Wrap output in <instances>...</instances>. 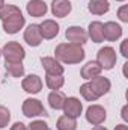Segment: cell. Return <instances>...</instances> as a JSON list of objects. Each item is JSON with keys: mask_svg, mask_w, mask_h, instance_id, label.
Segmentation results:
<instances>
[{"mask_svg": "<svg viewBox=\"0 0 128 130\" xmlns=\"http://www.w3.org/2000/svg\"><path fill=\"white\" fill-rule=\"evenodd\" d=\"M0 20L3 24V30L8 35H15L18 33L26 24V18L23 17L21 11L15 5H3L0 9Z\"/></svg>", "mask_w": 128, "mask_h": 130, "instance_id": "6da1fadb", "label": "cell"}, {"mask_svg": "<svg viewBox=\"0 0 128 130\" xmlns=\"http://www.w3.org/2000/svg\"><path fill=\"white\" fill-rule=\"evenodd\" d=\"M54 56L60 64L74 65V64H80L84 59L86 53H84V50H83V47L80 44L60 42L54 48Z\"/></svg>", "mask_w": 128, "mask_h": 130, "instance_id": "7a4b0ae2", "label": "cell"}, {"mask_svg": "<svg viewBox=\"0 0 128 130\" xmlns=\"http://www.w3.org/2000/svg\"><path fill=\"white\" fill-rule=\"evenodd\" d=\"M2 56L5 58V62H23L26 58L24 47L17 41H9L2 48Z\"/></svg>", "mask_w": 128, "mask_h": 130, "instance_id": "3957f363", "label": "cell"}, {"mask_svg": "<svg viewBox=\"0 0 128 130\" xmlns=\"http://www.w3.org/2000/svg\"><path fill=\"white\" fill-rule=\"evenodd\" d=\"M116 61H118L116 50L110 45L99 48L98 53H96V62L99 64V67L102 70H112L116 65Z\"/></svg>", "mask_w": 128, "mask_h": 130, "instance_id": "277c9868", "label": "cell"}, {"mask_svg": "<svg viewBox=\"0 0 128 130\" xmlns=\"http://www.w3.org/2000/svg\"><path fill=\"white\" fill-rule=\"evenodd\" d=\"M21 110H23V115L27 117V118H33V117H41V115H47V110L44 107V104L41 103V100L38 98H26L23 101V106H21Z\"/></svg>", "mask_w": 128, "mask_h": 130, "instance_id": "5b68a950", "label": "cell"}, {"mask_svg": "<svg viewBox=\"0 0 128 130\" xmlns=\"http://www.w3.org/2000/svg\"><path fill=\"white\" fill-rule=\"evenodd\" d=\"M86 120H88V123L89 124H92V126H99V124H102L104 121H105V118H107V112H105V109L101 106V104H91L88 109H86Z\"/></svg>", "mask_w": 128, "mask_h": 130, "instance_id": "8992f818", "label": "cell"}, {"mask_svg": "<svg viewBox=\"0 0 128 130\" xmlns=\"http://www.w3.org/2000/svg\"><path fill=\"white\" fill-rule=\"evenodd\" d=\"M88 83L91 85L92 91L95 92V95L98 98L105 95V94H109V91L112 89V82L107 77H102V76H96L94 79H91Z\"/></svg>", "mask_w": 128, "mask_h": 130, "instance_id": "52a82bcc", "label": "cell"}, {"mask_svg": "<svg viewBox=\"0 0 128 130\" xmlns=\"http://www.w3.org/2000/svg\"><path fill=\"white\" fill-rule=\"evenodd\" d=\"M63 113L66 117H71V118H78L83 112V103L78 100L77 97H68L63 103V107H62Z\"/></svg>", "mask_w": 128, "mask_h": 130, "instance_id": "ba28073f", "label": "cell"}, {"mask_svg": "<svg viewBox=\"0 0 128 130\" xmlns=\"http://www.w3.org/2000/svg\"><path fill=\"white\" fill-rule=\"evenodd\" d=\"M21 88L27 92V94H38L42 89V79L38 74H29L23 79L21 82Z\"/></svg>", "mask_w": 128, "mask_h": 130, "instance_id": "9c48e42d", "label": "cell"}, {"mask_svg": "<svg viewBox=\"0 0 128 130\" xmlns=\"http://www.w3.org/2000/svg\"><path fill=\"white\" fill-rule=\"evenodd\" d=\"M65 36H66V39H68L69 42H72V44H80V45H83V44L88 41V32H86L83 27H80V26H69V27L66 29V32H65Z\"/></svg>", "mask_w": 128, "mask_h": 130, "instance_id": "30bf717a", "label": "cell"}, {"mask_svg": "<svg viewBox=\"0 0 128 130\" xmlns=\"http://www.w3.org/2000/svg\"><path fill=\"white\" fill-rule=\"evenodd\" d=\"M102 36L105 41H118L122 36V27L116 21H107L102 24Z\"/></svg>", "mask_w": 128, "mask_h": 130, "instance_id": "8fae6325", "label": "cell"}, {"mask_svg": "<svg viewBox=\"0 0 128 130\" xmlns=\"http://www.w3.org/2000/svg\"><path fill=\"white\" fill-rule=\"evenodd\" d=\"M41 64H42V68L45 70V73H47V74L60 76V74H63V71H65L63 65L60 64L56 58L44 56V58H41Z\"/></svg>", "mask_w": 128, "mask_h": 130, "instance_id": "7c38bea8", "label": "cell"}, {"mask_svg": "<svg viewBox=\"0 0 128 130\" xmlns=\"http://www.w3.org/2000/svg\"><path fill=\"white\" fill-rule=\"evenodd\" d=\"M24 41L30 47H38L42 42V35L39 30V24H29L24 30Z\"/></svg>", "mask_w": 128, "mask_h": 130, "instance_id": "4fadbf2b", "label": "cell"}, {"mask_svg": "<svg viewBox=\"0 0 128 130\" xmlns=\"http://www.w3.org/2000/svg\"><path fill=\"white\" fill-rule=\"evenodd\" d=\"M59 24L54 20H44L39 24V30L42 35V39H53L59 35Z\"/></svg>", "mask_w": 128, "mask_h": 130, "instance_id": "5bb4252c", "label": "cell"}, {"mask_svg": "<svg viewBox=\"0 0 128 130\" xmlns=\"http://www.w3.org/2000/svg\"><path fill=\"white\" fill-rule=\"evenodd\" d=\"M72 5L69 0H53L51 2V14L57 18H65L68 14H71Z\"/></svg>", "mask_w": 128, "mask_h": 130, "instance_id": "9a60e30c", "label": "cell"}, {"mask_svg": "<svg viewBox=\"0 0 128 130\" xmlns=\"http://www.w3.org/2000/svg\"><path fill=\"white\" fill-rule=\"evenodd\" d=\"M26 11L30 17L35 18H39V17H44L48 11V6L44 0H30L27 5H26Z\"/></svg>", "mask_w": 128, "mask_h": 130, "instance_id": "2e32d148", "label": "cell"}, {"mask_svg": "<svg viewBox=\"0 0 128 130\" xmlns=\"http://www.w3.org/2000/svg\"><path fill=\"white\" fill-rule=\"evenodd\" d=\"M101 71H102V68L99 67V64L96 61H89L86 65H83V68L80 71V76L84 80H91V79H94L96 76H99Z\"/></svg>", "mask_w": 128, "mask_h": 130, "instance_id": "e0dca14e", "label": "cell"}, {"mask_svg": "<svg viewBox=\"0 0 128 130\" xmlns=\"http://www.w3.org/2000/svg\"><path fill=\"white\" fill-rule=\"evenodd\" d=\"M88 11L94 15H104L110 11V3L109 0H89Z\"/></svg>", "mask_w": 128, "mask_h": 130, "instance_id": "ac0fdd59", "label": "cell"}, {"mask_svg": "<svg viewBox=\"0 0 128 130\" xmlns=\"http://www.w3.org/2000/svg\"><path fill=\"white\" fill-rule=\"evenodd\" d=\"M88 38H91L94 42L99 44L104 41V36H102V23L101 21H92L88 27Z\"/></svg>", "mask_w": 128, "mask_h": 130, "instance_id": "d6986e66", "label": "cell"}, {"mask_svg": "<svg viewBox=\"0 0 128 130\" xmlns=\"http://www.w3.org/2000/svg\"><path fill=\"white\" fill-rule=\"evenodd\" d=\"M66 97H65V94L62 91H51L50 94H48V104H50V107L51 109H54V110H62V107H63V103Z\"/></svg>", "mask_w": 128, "mask_h": 130, "instance_id": "ffe728a7", "label": "cell"}, {"mask_svg": "<svg viewBox=\"0 0 128 130\" xmlns=\"http://www.w3.org/2000/svg\"><path fill=\"white\" fill-rule=\"evenodd\" d=\"M5 70L9 76L20 79L24 76V65L23 62H5Z\"/></svg>", "mask_w": 128, "mask_h": 130, "instance_id": "44dd1931", "label": "cell"}, {"mask_svg": "<svg viewBox=\"0 0 128 130\" xmlns=\"http://www.w3.org/2000/svg\"><path fill=\"white\" fill-rule=\"evenodd\" d=\"M45 85H47L50 89H53V91H57V89H60V88L65 85V77H63V74H60V76L47 74V76H45Z\"/></svg>", "mask_w": 128, "mask_h": 130, "instance_id": "7402d4cb", "label": "cell"}, {"mask_svg": "<svg viewBox=\"0 0 128 130\" xmlns=\"http://www.w3.org/2000/svg\"><path fill=\"white\" fill-rule=\"evenodd\" d=\"M56 127H57V130H75L77 129V118H71V117L62 115L57 120Z\"/></svg>", "mask_w": 128, "mask_h": 130, "instance_id": "603a6c76", "label": "cell"}, {"mask_svg": "<svg viewBox=\"0 0 128 130\" xmlns=\"http://www.w3.org/2000/svg\"><path fill=\"white\" fill-rule=\"evenodd\" d=\"M80 94H81V97L84 98L86 101H96L98 100V97L95 95V92L92 91V88H91V85L86 82V83H83L81 86H80Z\"/></svg>", "mask_w": 128, "mask_h": 130, "instance_id": "cb8c5ba5", "label": "cell"}, {"mask_svg": "<svg viewBox=\"0 0 128 130\" xmlns=\"http://www.w3.org/2000/svg\"><path fill=\"white\" fill-rule=\"evenodd\" d=\"M11 121V112L6 106L0 104V129H5Z\"/></svg>", "mask_w": 128, "mask_h": 130, "instance_id": "d4e9b609", "label": "cell"}, {"mask_svg": "<svg viewBox=\"0 0 128 130\" xmlns=\"http://www.w3.org/2000/svg\"><path fill=\"white\" fill-rule=\"evenodd\" d=\"M27 130H51V129L48 127V124L44 120H35L29 124Z\"/></svg>", "mask_w": 128, "mask_h": 130, "instance_id": "484cf974", "label": "cell"}, {"mask_svg": "<svg viewBox=\"0 0 128 130\" xmlns=\"http://www.w3.org/2000/svg\"><path fill=\"white\" fill-rule=\"evenodd\" d=\"M118 17L122 23H128V5H122L118 9Z\"/></svg>", "mask_w": 128, "mask_h": 130, "instance_id": "4316f807", "label": "cell"}, {"mask_svg": "<svg viewBox=\"0 0 128 130\" xmlns=\"http://www.w3.org/2000/svg\"><path fill=\"white\" fill-rule=\"evenodd\" d=\"M127 45H128V39H124L122 44H121V55L127 59L128 58V50H127Z\"/></svg>", "mask_w": 128, "mask_h": 130, "instance_id": "83f0119b", "label": "cell"}, {"mask_svg": "<svg viewBox=\"0 0 128 130\" xmlns=\"http://www.w3.org/2000/svg\"><path fill=\"white\" fill-rule=\"evenodd\" d=\"M9 130H27V127H26V124H23L21 121H18V123L12 124V127Z\"/></svg>", "mask_w": 128, "mask_h": 130, "instance_id": "f1b7e54d", "label": "cell"}, {"mask_svg": "<svg viewBox=\"0 0 128 130\" xmlns=\"http://www.w3.org/2000/svg\"><path fill=\"white\" fill-rule=\"evenodd\" d=\"M121 117L124 118V121H128V106L125 104L124 107H122V112H121Z\"/></svg>", "mask_w": 128, "mask_h": 130, "instance_id": "f546056e", "label": "cell"}, {"mask_svg": "<svg viewBox=\"0 0 128 130\" xmlns=\"http://www.w3.org/2000/svg\"><path fill=\"white\" fill-rule=\"evenodd\" d=\"M115 130H128L127 124H118V126H115Z\"/></svg>", "mask_w": 128, "mask_h": 130, "instance_id": "4dcf8cb0", "label": "cell"}, {"mask_svg": "<svg viewBox=\"0 0 128 130\" xmlns=\"http://www.w3.org/2000/svg\"><path fill=\"white\" fill-rule=\"evenodd\" d=\"M92 130H109V129H105V127H102V126L99 124V126H95V127H94Z\"/></svg>", "mask_w": 128, "mask_h": 130, "instance_id": "1f68e13d", "label": "cell"}, {"mask_svg": "<svg viewBox=\"0 0 128 130\" xmlns=\"http://www.w3.org/2000/svg\"><path fill=\"white\" fill-rule=\"evenodd\" d=\"M3 5H5V0H0V9L3 8Z\"/></svg>", "mask_w": 128, "mask_h": 130, "instance_id": "d6a6232c", "label": "cell"}, {"mask_svg": "<svg viewBox=\"0 0 128 130\" xmlns=\"http://www.w3.org/2000/svg\"><path fill=\"white\" fill-rule=\"evenodd\" d=\"M116 2H125V0H116Z\"/></svg>", "mask_w": 128, "mask_h": 130, "instance_id": "836d02e7", "label": "cell"}, {"mask_svg": "<svg viewBox=\"0 0 128 130\" xmlns=\"http://www.w3.org/2000/svg\"><path fill=\"white\" fill-rule=\"evenodd\" d=\"M0 56H2V48H0Z\"/></svg>", "mask_w": 128, "mask_h": 130, "instance_id": "e575fe53", "label": "cell"}]
</instances>
